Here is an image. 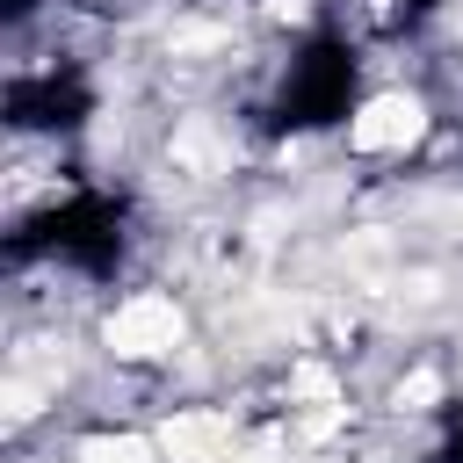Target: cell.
I'll return each mask as SVG.
<instances>
[{"instance_id":"obj_1","label":"cell","mask_w":463,"mask_h":463,"mask_svg":"<svg viewBox=\"0 0 463 463\" xmlns=\"http://www.w3.org/2000/svg\"><path fill=\"white\" fill-rule=\"evenodd\" d=\"M354 43L340 36V29H326V36H311L297 58H289V72H282V87H275V123L282 130H333V123H347L354 116Z\"/></svg>"},{"instance_id":"obj_2","label":"cell","mask_w":463,"mask_h":463,"mask_svg":"<svg viewBox=\"0 0 463 463\" xmlns=\"http://www.w3.org/2000/svg\"><path fill=\"white\" fill-rule=\"evenodd\" d=\"M87 116V80L65 65V58H51V65H14L7 72V123L22 130V137H58V130H72Z\"/></svg>"},{"instance_id":"obj_3","label":"cell","mask_w":463,"mask_h":463,"mask_svg":"<svg viewBox=\"0 0 463 463\" xmlns=\"http://www.w3.org/2000/svg\"><path fill=\"white\" fill-rule=\"evenodd\" d=\"M420 123H427L420 94H362L354 116L340 123V137H347V152H362V159H398V152L420 137Z\"/></svg>"},{"instance_id":"obj_4","label":"cell","mask_w":463,"mask_h":463,"mask_svg":"<svg viewBox=\"0 0 463 463\" xmlns=\"http://www.w3.org/2000/svg\"><path fill=\"white\" fill-rule=\"evenodd\" d=\"M427 7L434 0H340L333 7V29L362 51V43H398V36H412L420 22H427Z\"/></svg>"}]
</instances>
